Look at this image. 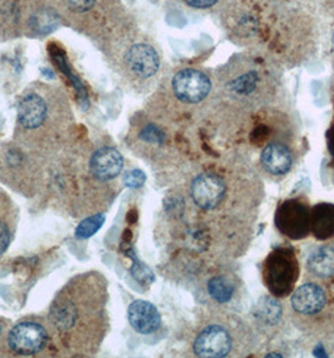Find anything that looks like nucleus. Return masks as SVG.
Masks as SVG:
<instances>
[{"label":"nucleus","mask_w":334,"mask_h":358,"mask_svg":"<svg viewBox=\"0 0 334 358\" xmlns=\"http://www.w3.org/2000/svg\"><path fill=\"white\" fill-rule=\"evenodd\" d=\"M261 170L272 178H283L291 173L296 164V155L286 143L280 141L268 143L260 152Z\"/></svg>","instance_id":"obj_15"},{"label":"nucleus","mask_w":334,"mask_h":358,"mask_svg":"<svg viewBox=\"0 0 334 358\" xmlns=\"http://www.w3.org/2000/svg\"><path fill=\"white\" fill-rule=\"evenodd\" d=\"M289 322L313 338L334 336V290L313 280L298 285L286 306Z\"/></svg>","instance_id":"obj_5"},{"label":"nucleus","mask_w":334,"mask_h":358,"mask_svg":"<svg viewBox=\"0 0 334 358\" xmlns=\"http://www.w3.org/2000/svg\"><path fill=\"white\" fill-rule=\"evenodd\" d=\"M286 321H289L286 307L283 306L277 296H260L253 307L252 312V324L256 334L273 338L284 327Z\"/></svg>","instance_id":"obj_12"},{"label":"nucleus","mask_w":334,"mask_h":358,"mask_svg":"<svg viewBox=\"0 0 334 358\" xmlns=\"http://www.w3.org/2000/svg\"><path fill=\"white\" fill-rule=\"evenodd\" d=\"M19 210L10 196L0 189V257L12 245L18 228Z\"/></svg>","instance_id":"obj_17"},{"label":"nucleus","mask_w":334,"mask_h":358,"mask_svg":"<svg viewBox=\"0 0 334 358\" xmlns=\"http://www.w3.org/2000/svg\"><path fill=\"white\" fill-rule=\"evenodd\" d=\"M64 9L72 14H86L92 10L97 0H61Z\"/></svg>","instance_id":"obj_20"},{"label":"nucleus","mask_w":334,"mask_h":358,"mask_svg":"<svg viewBox=\"0 0 334 358\" xmlns=\"http://www.w3.org/2000/svg\"><path fill=\"white\" fill-rule=\"evenodd\" d=\"M312 205L304 195L283 200L277 208L274 224L289 241H302L310 235Z\"/></svg>","instance_id":"obj_10"},{"label":"nucleus","mask_w":334,"mask_h":358,"mask_svg":"<svg viewBox=\"0 0 334 358\" xmlns=\"http://www.w3.org/2000/svg\"><path fill=\"white\" fill-rule=\"evenodd\" d=\"M4 356H58L45 315H29L8 328Z\"/></svg>","instance_id":"obj_7"},{"label":"nucleus","mask_w":334,"mask_h":358,"mask_svg":"<svg viewBox=\"0 0 334 358\" xmlns=\"http://www.w3.org/2000/svg\"><path fill=\"white\" fill-rule=\"evenodd\" d=\"M328 148L329 152L332 155V160H333L334 164V130H332L331 135H329Z\"/></svg>","instance_id":"obj_24"},{"label":"nucleus","mask_w":334,"mask_h":358,"mask_svg":"<svg viewBox=\"0 0 334 358\" xmlns=\"http://www.w3.org/2000/svg\"><path fill=\"white\" fill-rule=\"evenodd\" d=\"M110 285L103 273L75 274L53 296L47 321L59 356L93 357L111 329Z\"/></svg>","instance_id":"obj_2"},{"label":"nucleus","mask_w":334,"mask_h":358,"mask_svg":"<svg viewBox=\"0 0 334 358\" xmlns=\"http://www.w3.org/2000/svg\"><path fill=\"white\" fill-rule=\"evenodd\" d=\"M103 222H105V216H103V214H101V215L89 216V217L83 219L81 224L78 225L77 231H75L77 238H80V239H87L88 236L94 234V233L102 227Z\"/></svg>","instance_id":"obj_19"},{"label":"nucleus","mask_w":334,"mask_h":358,"mask_svg":"<svg viewBox=\"0 0 334 358\" xmlns=\"http://www.w3.org/2000/svg\"><path fill=\"white\" fill-rule=\"evenodd\" d=\"M211 80L198 69H181L173 74L171 92L184 105H198L210 94Z\"/></svg>","instance_id":"obj_13"},{"label":"nucleus","mask_w":334,"mask_h":358,"mask_svg":"<svg viewBox=\"0 0 334 358\" xmlns=\"http://www.w3.org/2000/svg\"><path fill=\"white\" fill-rule=\"evenodd\" d=\"M50 164L29 154L14 141L0 148V182L27 199L44 196Z\"/></svg>","instance_id":"obj_6"},{"label":"nucleus","mask_w":334,"mask_h":358,"mask_svg":"<svg viewBox=\"0 0 334 358\" xmlns=\"http://www.w3.org/2000/svg\"><path fill=\"white\" fill-rule=\"evenodd\" d=\"M204 292L210 307L229 309L242 299V279L228 266H217L205 277Z\"/></svg>","instance_id":"obj_11"},{"label":"nucleus","mask_w":334,"mask_h":358,"mask_svg":"<svg viewBox=\"0 0 334 358\" xmlns=\"http://www.w3.org/2000/svg\"><path fill=\"white\" fill-rule=\"evenodd\" d=\"M259 342L252 322L230 309L210 307L192 331L190 350L201 358L242 357Z\"/></svg>","instance_id":"obj_4"},{"label":"nucleus","mask_w":334,"mask_h":358,"mask_svg":"<svg viewBox=\"0 0 334 358\" xmlns=\"http://www.w3.org/2000/svg\"><path fill=\"white\" fill-rule=\"evenodd\" d=\"M305 280H313L334 290V239L323 241L305 260Z\"/></svg>","instance_id":"obj_14"},{"label":"nucleus","mask_w":334,"mask_h":358,"mask_svg":"<svg viewBox=\"0 0 334 358\" xmlns=\"http://www.w3.org/2000/svg\"><path fill=\"white\" fill-rule=\"evenodd\" d=\"M333 42H334V41H333Z\"/></svg>","instance_id":"obj_25"},{"label":"nucleus","mask_w":334,"mask_h":358,"mask_svg":"<svg viewBox=\"0 0 334 358\" xmlns=\"http://www.w3.org/2000/svg\"><path fill=\"white\" fill-rule=\"evenodd\" d=\"M217 0H185L189 6H194V8H198V9H204V8H210L217 3Z\"/></svg>","instance_id":"obj_22"},{"label":"nucleus","mask_w":334,"mask_h":358,"mask_svg":"<svg viewBox=\"0 0 334 358\" xmlns=\"http://www.w3.org/2000/svg\"><path fill=\"white\" fill-rule=\"evenodd\" d=\"M146 181V175L141 171V170H132V171H127L124 175V185L136 189L143 186Z\"/></svg>","instance_id":"obj_21"},{"label":"nucleus","mask_w":334,"mask_h":358,"mask_svg":"<svg viewBox=\"0 0 334 358\" xmlns=\"http://www.w3.org/2000/svg\"><path fill=\"white\" fill-rule=\"evenodd\" d=\"M160 71V57L147 43H133L121 53L116 63V72L127 85L141 90L149 85Z\"/></svg>","instance_id":"obj_9"},{"label":"nucleus","mask_w":334,"mask_h":358,"mask_svg":"<svg viewBox=\"0 0 334 358\" xmlns=\"http://www.w3.org/2000/svg\"><path fill=\"white\" fill-rule=\"evenodd\" d=\"M124 157L108 143L75 138L52 161L43 198L73 219L101 215L124 189Z\"/></svg>","instance_id":"obj_1"},{"label":"nucleus","mask_w":334,"mask_h":358,"mask_svg":"<svg viewBox=\"0 0 334 358\" xmlns=\"http://www.w3.org/2000/svg\"><path fill=\"white\" fill-rule=\"evenodd\" d=\"M10 326V324H9ZM8 324L0 318V356H4V342H6V332H8Z\"/></svg>","instance_id":"obj_23"},{"label":"nucleus","mask_w":334,"mask_h":358,"mask_svg":"<svg viewBox=\"0 0 334 358\" xmlns=\"http://www.w3.org/2000/svg\"><path fill=\"white\" fill-rule=\"evenodd\" d=\"M300 264L294 248L280 245L274 248L263 260L261 279L269 294L279 299L288 298L297 288Z\"/></svg>","instance_id":"obj_8"},{"label":"nucleus","mask_w":334,"mask_h":358,"mask_svg":"<svg viewBox=\"0 0 334 358\" xmlns=\"http://www.w3.org/2000/svg\"><path fill=\"white\" fill-rule=\"evenodd\" d=\"M127 320L131 327L137 334L149 336L157 332L162 324V318L159 309L151 302L137 299L129 306Z\"/></svg>","instance_id":"obj_16"},{"label":"nucleus","mask_w":334,"mask_h":358,"mask_svg":"<svg viewBox=\"0 0 334 358\" xmlns=\"http://www.w3.org/2000/svg\"><path fill=\"white\" fill-rule=\"evenodd\" d=\"M310 234L319 241L333 239L334 204L322 201L312 206Z\"/></svg>","instance_id":"obj_18"},{"label":"nucleus","mask_w":334,"mask_h":358,"mask_svg":"<svg viewBox=\"0 0 334 358\" xmlns=\"http://www.w3.org/2000/svg\"><path fill=\"white\" fill-rule=\"evenodd\" d=\"M75 138V120L67 94L42 82L27 87L18 99L13 141L52 164Z\"/></svg>","instance_id":"obj_3"}]
</instances>
